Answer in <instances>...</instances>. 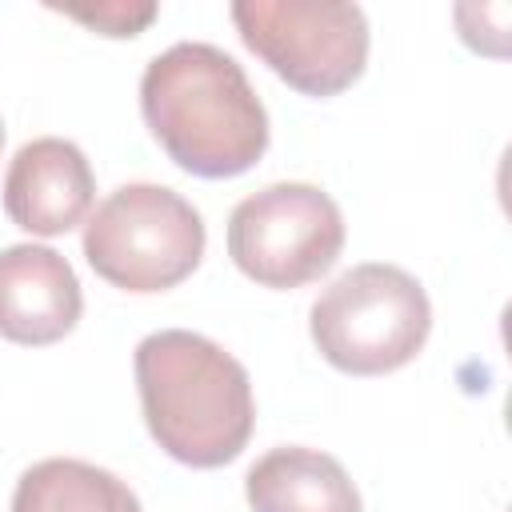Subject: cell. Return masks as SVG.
<instances>
[{"instance_id":"obj_1","label":"cell","mask_w":512,"mask_h":512,"mask_svg":"<svg viewBox=\"0 0 512 512\" xmlns=\"http://www.w3.org/2000/svg\"><path fill=\"white\" fill-rule=\"evenodd\" d=\"M140 108L160 148L192 176L228 180L268 148V112L244 68L212 44H172L140 80Z\"/></svg>"},{"instance_id":"obj_2","label":"cell","mask_w":512,"mask_h":512,"mask_svg":"<svg viewBox=\"0 0 512 512\" xmlns=\"http://www.w3.org/2000/svg\"><path fill=\"white\" fill-rule=\"evenodd\" d=\"M136 392L152 440L188 468H220L256 424L244 364L208 336L168 328L136 344Z\"/></svg>"},{"instance_id":"obj_3","label":"cell","mask_w":512,"mask_h":512,"mask_svg":"<svg viewBox=\"0 0 512 512\" xmlns=\"http://www.w3.org/2000/svg\"><path fill=\"white\" fill-rule=\"evenodd\" d=\"M312 344L348 376H384L416 360L432 332V304L420 280L396 264H356L312 304Z\"/></svg>"},{"instance_id":"obj_4","label":"cell","mask_w":512,"mask_h":512,"mask_svg":"<svg viewBox=\"0 0 512 512\" xmlns=\"http://www.w3.org/2000/svg\"><path fill=\"white\" fill-rule=\"evenodd\" d=\"M84 256L112 288L140 296L168 292L196 272L204 220L164 184H124L88 216Z\"/></svg>"},{"instance_id":"obj_5","label":"cell","mask_w":512,"mask_h":512,"mask_svg":"<svg viewBox=\"0 0 512 512\" xmlns=\"http://www.w3.org/2000/svg\"><path fill=\"white\" fill-rule=\"evenodd\" d=\"M344 248V216L316 184H268L244 196L228 220L232 264L264 288H304L320 280Z\"/></svg>"},{"instance_id":"obj_6","label":"cell","mask_w":512,"mask_h":512,"mask_svg":"<svg viewBox=\"0 0 512 512\" xmlns=\"http://www.w3.org/2000/svg\"><path fill=\"white\" fill-rule=\"evenodd\" d=\"M232 24L240 40L304 96L352 88L368 60V20L356 4L240 0L232 4Z\"/></svg>"},{"instance_id":"obj_7","label":"cell","mask_w":512,"mask_h":512,"mask_svg":"<svg viewBox=\"0 0 512 512\" xmlns=\"http://www.w3.org/2000/svg\"><path fill=\"white\" fill-rule=\"evenodd\" d=\"M96 200V176L72 140H28L4 176V212L32 236H64L88 220Z\"/></svg>"},{"instance_id":"obj_8","label":"cell","mask_w":512,"mask_h":512,"mask_svg":"<svg viewBox=\"0 0 512 512\" xmlns=\"http://www.w3.org/2000/svg\"><path fill=\"white\" fill-rule=\"evenodd\" d=\"M84 312L72 264L44 244L0 252V336L24 348L64 340Z\"/></svg>"},{"instance_id":"obj_9","label":"cell","mask_w":512,"mask_h":512,"mask_svg":"<svg viewBox=\"0 0 512 512\" xmlns=\"http://www.w3.org/2000/svg\"><path fill=\"white\" fill-rule=\"evenodd\" d=\"M244 496L252 512H360V492L344 464L304 444L264 452L244 476Z\"/></svg>"},{"instance_id":"obj_10","label":"cell","mask_w":512,"mask_h":512,"mask_svg":"<svg viewBox=\"0 0 512 512\" xmlns=\"http://www.w3.org/2000/svg\"><path fill=\"white\" fill-rule=\"evenodd\" d=\"M12 512H140V500L116 472L52 456L20 476Z\"/></svg>"},{"instance_id":"obj_11","label":"cell","mask_w":512,"mask_h":512,"mask_svg":"<svg viewBox=\"0 0 512 512\" xmlns=\"http://www.w3.org/2000/svg\"><path fill=\"white\" fill-rule=\"evenodd\" d=\"M60 12L96 28L100 36H136L156 16V4H96V8H60Z\"/></svg>"},{"instance_id":"obj_12","label":"cell","mask_w":512,"mask_h":512,"mask_svg":"<svg viewBox=\"0 0 512 512\" xmlns=\"http://www.w3.org/2000/svg\"><path fill=\"white\" fill-rule=\"evenodd\" d=\"M0 148H4V124H0Z\"/></svg>"}]
</instances>
